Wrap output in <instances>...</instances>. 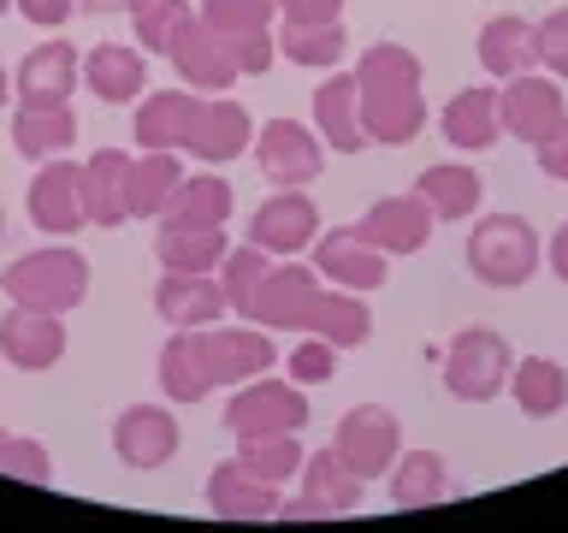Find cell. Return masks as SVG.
Returning <instances> with one entry per match:
<instances>
[{"label": "cell", "instance_id": "cell-1", "mask_svg": "<svg viewBox=\"0 0 568 533\" xmlns=\"http://www.w3.org/2000/svg\"><path fill=\"white\" fill-rule=\"evenodd\" d=\"M355 89H362V124L367 142L403 149L426 124V95H420V60L403 42H373L355 66Z\"/></svg>", "mask_w": 568, "mask_h": 533}, {"label": "cell", "instance_id": "cell-2", "mask_svg": "<svg viewBox=\"0 0 568 533\" xmlns=\"http://www.w3.org/2000/svg\"><path fill=\"white\" fill-rule=\"evenodd\" d=\"M462 255H468V273L479 284L515 291V284H527L532 273H539L545 243H539V231H532L521 213H486V220L474 225V238H468Z\"/></svg>", "mask_w": 568, "mask_h": 533}, {"label": "cell", "instance_id": "cell-3", "mask_svg": "<svg viewBox=\"0 0 568 533\" xmlns=\"http://www.w3.org/2000/svg\"><path fill=\"white\" fill-rule=\"evenodd\" d=\"M12 302H30V309H48V314H65L78 309L83 291H89V261L78 249H30V255H18L7 273H0Z\"/></svg>", "mask_w": 568, "mask_h": 533}, {"label": "cell", "instance_id": "cell-4", "mask_svg": "<svg viewBox=\"0 0 568 533\" xmlns=\"http://www.w3.org/2000/svg\"><path fill=\"white\" fill-rule=\"evenodd\" d=\"M509 368H515V355L491 326H462L450 338V350H444V385H450V398H462V403L497 398V391L509 385Z\"/></svg>", "mask_w": 568, "mask_h": 533}, {"label": "cell", "instance_id": "cell-5", "mask_svg": "<svg viewBox=\"0 0 568 533\" xmlns=\"http://www.w3.org/2000/svg\"><path fill=\"white\" fill-rule=\"evenodd\" d=\"M308 421V398L296 380H243L237 398L225 403V433L231 439H255V433H302Z\"/></svg>", "mask_w": 568, "mask_h": 533}, {"label": "cell", "instance_id": "cell-6", "mask_svg": "<svg viewBox=\"0 0 568 533\" xmlns=\"http://www.w3.org/2000/svg\"><path fill=\"white\" fill-rule=\"evenodd\" d=\"M314 273L326 284H344V291H379L390 279V255L379 243L362 238V225H332L314 238Z\"/></svg>", "mask_w": 568, "mask_h": 533}, {"label": "cell", "instance_id": "cell-7", "mask_svg": "<svg viewBox=\"0 0 568 533\" xmlns=\"http://www.w3.org/2000/svg\"><path fill=\"white\" fill-rule=\"evenodd\" d=\"M332 451L344 456L362 480H379V474H390V462L403 456V426H397V415H390V409L362 403V409H349V415L337 421Z\"/></svg>", "mask_w": 568, "mask_h": 533}, {"label": "cell", "instance_id": "cell-8", "mask_svg": "<svg viewBox=\"0 0 568 533\" xmlns=\"http://www.w3.org/2000/svg\"><path fill=\"white\" fill-rule=\"evenodd\" d=\"M255 160H261V172L273 178V190H302V184H314V178L326 172L320 137L308 131V124H296V119L261 124L255 131Z\"/></svg>", "mask_w": 568, "mask_h": 533}, {"label": "cell", "instance_id": "cell-9", "mask_svg": "<svg viewBox=\"0 0 568 533\" xmlns=\"http://www.w3.org/2000/svg\"><path fill=\"white\" fill-rule=\"evenodd\" d=\"M314 296H320V273H314V266L278 261V266H266L261 291H255V302H248L243 314L255 320V326H266V332H308Z\"/></svg>", "mask_w": 568, "mask_h": 533}, {"label": "cell", "instance_id": "cell-10", "mask_svg": "<svg viewBox=\"0 0 568 533\" xmlns=\"http://www.w3.org/2000/svg\"><path fill=\"white\" fill-rule=\"evenodd\" d=\"M320 238V208L302 190H273L248 213V243H261L266 255H302Z\"/></svg>", "mask_w": 568, "mask_h": 533}, {"label": "cell", "instance_id": "cell-11", "mask_svg": "<svg viewBox=\"0 0 568 533\" xmlns=\"http://www.w3.org/2000/svg\"><path fill=\"white\" fill-rule=\"evenodd\" d=\"M497 107H504V131L521 137V142H545V137L568 119L557 78H539V71L504 78V89H497Z\"/></svg>", "mask_w": 568, "mask_h": 533}, {"label": "cell", "instance_id": "cell-12", "mask_svg": "<svg viewBox=\"0 0 568 533\" xmlns=\"http://www.w3.org/2000/svg\"><path fill=\"white\" fill-rule=\"evenodd\" d=\"M202 355H207L213 385L261 380V373H273V362H278L266 326H202Z\"/></svg>", "mask_w": 568, "mask_h": 533}, {"label": "cell", "instance_id": "cell-13", "mask_svg": "<svg viewBox=\"0 0 568 533\" xmlns=\"http://www.w3.org/2000/svg\"><path fill=\"white\" fill-rule=\"evenodd\" d=\"M166 60L178 66V78H184L190 89H225L231 78H237V60H231V36H220L202 12L184 18V30L172 36Z\"/></svg>", "mask_w": 568, "mask_h": 533}, {"label": "cell", "instance_id": "cell-14", "mask_svg": "<svg viewBox=\"0 0 568 533\" xmlns=\"http://www.w3.org/2000/svg\"><path fill=\"white\" fill-rule=\"evenodd\" d=\"M0 355H7L12 368L24 373H42L65 355V326L60 314L48 309H30V302H12L7 314H0Z\"/></svg>", "mask_w": 568, "mask_h": 533}, {"label": "cell", "instance_id": "cell-15", "mask_svg": "<svg viewBox=\"0 0 568 533\" xmlns=\"http://www.w3.org/2000/svg\"><path fill=\"white\" fill-rule=\"evenodd\" d=\"M113 451L124 469H166L172 451H178V421H172V409H160V403H136V409H124V415L113 421Z\"/></svg>", "mask_w": 568, "mask_h": 533}, {"label": "cell", "instance_id": "cell-16", "mask_svg": "<svg viewBox=\"0 0 568 533\" xmlns=\"http://www.w3.org/2000/svg\"><path fill=\"white\" fill-rule=\"evenodd\" d=\"M207 504L225 522H266V515H278L284 497H278V480H261L243 456H231L207 474Z\"/></svg>", "mask_w": 568, "mask_h": 533}, {"label": "cell", "instance_id": "cell-17", "mask_svg": "<svg viewBox=\"0 0 568 533\" xmlns=\"http://www.w3.org/2000/svg\"><path fill=\"white\" fill-rule=\"evenodd\" d=\"M433 220L438 213L426 208V195H379L367 213H362V238L379 243L385 255H415V249H426V238H433Z\"/></svg>", "mask_w": 568, "mask_h": 533}, {"label": "cell", "instance_id": "cell-18", "mask_svg": "<svg viewBox=\"0 0 568 533\" xmlns=\"http://www.w3.org/2000/svg\"><path fill=\"white\" fill-rule=\"evenodd\" d=\"M30 225L48 231V238H71L78 225H89L71 160H42V172L30 178Z\"/></svg>", "mask_w": 568, "mask_h": 533}, {"label": "cell", "instance_id": "cell-19", "mask_svg": "<svg viewBox=\"0 0 568 533\" xmlns=\"http://www.w3.org/2000/svg\"><path fill=\"white\" fill-rule=\"evenodd\" d=\"M314 131L320 142H332L337 154L367 149V124H362V89H355V71H332L314 89Z\"/></svg>", "mask_w": 568, "mask_h": 533}, {"label": "cell", "instance_id": "cell-20", "mask_svg": "<svg viewBox=\"0 0 568 533\" xmlns=\"http://www.w3.org/2000/svg\"><path fill=\"white\" fill-rule=\"evenodd\" d=\"M438 131L450 149L462 154H479V149H491L497 137H504V107H497V89H456L450 107L438 113Z\"/></svg>", "mask_w": 568, "mask_h": 533}, {"label": "cell", "instance_id": "cell-21", "mask_svg": "<svg viewBox=\"0 0 568 533\" xmlns=\"http://www.w3.org/2000/svg\"><path fill=\"white\" fill-rule=\"evenodd\" d=\"M154 309L166 314L172 326L202 332V326H213V320L225 314V291H220L213 273H172L166 266V279L154 284Z\"/></svg>", "mask_w": 568, "mask_h": 533}, {"label": "cell", "instance_id": "cell-22", "mask_svg": "<svg viewBox=\"0 0 568 533\" xmlns=\"http://www.w3.org/2000/svg\"><path fill=\"white\" fill-rule=\"evenodd\" d=\"M248 142H255V119H248V107H237V101H202V113H195L184 149L195 160H237Z\"/></svg>", "mask_w": 568, "mask_h": 533}, {"label": "cell", "instance_id": "cell-23", "mask_svg": "<svg viewBox=\"0 0 568 533\" xmlns=\"http://www.w3.org/2000/svg\"><path fill=\"white\" fill-rule=\"evenodd\" d=\"M124 167H131V154H119V149H95V160L78 167L89 225H124L131 220V208H124Z\"/></svg>", "mask_w": 568, "mask_h": 533}, {"label": "cell", "instance_id": "cell-24", "mask_svg": "<svg viewBox=\"0 0 568 533\" xmlns=\"http://www.w3.org/2000/svg\"><path fill=\"white\" fill-rule=\"evenodd\" d=\"M78 83H83V60L71 42H42L18 66V95L24 101H65Z\"/></svg>", "mask_w": 568, "mask_h": 533}, {"label": "cell", "instance_id": "cell-25", "mask_svg": "<svg viewBox=\"0 0 568 533\" xmlns=\"http://www.w3.org/2000/svg\"><path fill=\"white\" fill-rule=\"evenodd\" d=\"M71 137H78V119L65 101H24L12 113V149L24 160H53L60 149H71Z\"/></svg>", "mask_w": 568, "mask_h": 533}, {"label": "cell", "instance_id": "cell-26", "mask_svg": "<svg viewBox=\"0 0 568 533\" xmlns=\"http://www.w3.org/2000/svg\"><path fill=\"white\" fill-rule=\"evenodd\" d=\"M202 113V101L190 95V89H154V95H142V113H136V142L142 149H184L190 142V124Z\"/></svg>", "mask_w": 568, "mask_h": 533}, {"label": "cell", "instance_id": "cell-27", "mask_svg": "<svg viewBox=\"0 0 568 533\" xmlns=\"http://www.w3.org/2000/svg\"><path fill=\"white\" fill-rule=\"evenodd\" d=\"M225 225H172L160 220V238H154V255L160 266H172V273H220L225 261Z\"/></svg>", "mask_w": 568, "mask_h": 533}, {"label": "cell", "instance_id": "cell-28", "mask_svg": "<svg viewBox=\"0 0 568 533\" xmlns=\"http://www.w3.org/2000/svg\"><path fill=\"white\" fill-rule=\"evenodd\" d=\"M83 83L95 89V101H136V95H142V83H149L142 48L95 42V48L83 53Z\"/></svg>", "mask_w": 568, "mask_h": 533}, {"label": "cell", "instance_id": "cell-29", "mask_svg": "<svg viewBox=\"0 0 568 533\" xmlns=\"http://www.w3.org/2000/svg\"><path fill=\"white\" fill-rule=\"evenodd\" d=\"M160 391L172 403H202L213 391V373H207V355H202V332L178 326L160 350Z\"/></svg>", "mask_w": 568, "mask_h": 533}, {"label": "cell", "instance_id": "cell-30", "mask_svg": "<svg viewBox=\"0 0 568 533\" xmlns=\"http://www.w3.org/2000/svg\"><path fill=\"white\" fill-rule=\"evenodd\" d=\"M308 332H320V338H326V344H337V350L367 344L373 314H367L362 291H344V284H320V296H314V309H308Z\"/></svg>", "mask_w": 568, "mask_h": 533}, {"label": "cell", "instance_id": "cell-31", "mask_svg": "<svg viewBox=\"0 0 568 533\" xmlns=\"http://www.w3.org/2000/svg\"><path fill=\"white\" fill-rule=\"evenodd\" d=\"M362 486H367V480L355 474L332 444H326V451H314V456H302V497H314L326 515H349L355 504H362Z\"/></svg>", "mask_w": 568, "mask_h": 533}, {"label": "cell", "instance_id": "cell-32", "mask_svg": "<svg viewBox=\"0 0 568 533\" xmlns=\"http://www.w3.org/2000/svg\"><path fill=\"white\" fill-rule=\"evenodd\" d=\"M231 208H237V195H231V184L220 172H195V178H178L172 202L160 208V220L172 225H225Z\"/></svg>", "mask_w": 568, "mask_h": 533}, {"label": "cell", "instance_id": "cell-33", "mask_svg": "<svg viewBox=\"0 0 568 533\" xmlns=\"http://www.w3.org/2000/svg\"><path fill=\"white\" fill-rule=\"evenodd\" d=\"M415 190L426 195V208H433L438 220H468V213L486 202L479 172L462 167V160H438V167H426V172L415 178Z\"/></svg>", "mask_w": 568, "mask_h": 533}, {"label": "cell", "instance_id": "cell-34", "mask_svg": "<svg viewBox=\"0 0 568 533\" xmlns=\"http://www.w3.org/2000/svg\"><path fill=\"white\" fill-rule=\"evenodd\" d=\"M178 178H184V167L172 160V149H142V160L124 167V208H131L136 220H154V213L172 202Z\"/></svg>", "mask_w": 568, "mask_h": 533}, {"label": "cell", "instance_id": "cell-35", "mask_svg": "<svg viewBox=\"0 0 568 533\" xmlns=\"http://www.w3.org/2000/svg\"><path fill=\"white\" fill-rule=\"evenodd\" d=\"M479 66L491 71V78H521V71L539 66V48H532V24L527 18H491L486 30H479Z\"/></svg>", "mask_w": 568, "mask_h": 533}, {"label": "cell", "instance_id": "cell-36", "mask_svg": "<svg viewBox=\"0 0 568 533\" xmlns=\"http://www.w3.org/2000/svg\"><path fill=\"white\" fill-rule=\"evenodd\" d=\"M509 398L521 403V415L545 421L568 403V373L550 362V355H527V362L509 368Z\"/></svg>", "mask_w": 568, "mask_h": 533}, {"label": "cell", "instance_id": "cell-37", "mask_svg": "<svg viewBox=\"0 0 568 533\" xmlns=\"http://www.w3.org/2000/svg\"><path fill=\"white\" fill-rule=\"evenodd\" d=\"M390 497L403 510H420V504H444L450 497V469H444L438 451H403L390 462Z\"/></svg>", "mask_w": 568, "mask_h": 533}, {"label": "cell", "instance_id": "cell-38", "mask_svg": "<svg viewBox=\"0 0 568 533\" xmlns=\"http://www.w3.org/2000/svg\"><path fill=\"white\" fill-rule=\"evenodd\" d=\"M278 48H284V60H296V66H337V60H344V48H349V30L337 24V18H314V24L284 18Z\"/></svg>", "mask_w": 568, "mask_h": 533}, {"label": "cell", "instance_id": "cell-39", "mask_svg": "<svg viewBox=\"0 0 568 533\" xmlns=\"http://www.w3.org/2000/svg\"><path fill=\"white\" fill-rule=\"evenodd\" d=\"M266 266H273V255H266L261 243H243V249H225V261H220V291H225V309H248L261 291V279H266Z\"/></svg>", "mask_w": 568, "mask_h": 533}, {"label": "cell", "instance_id": "cell-40", "mask_svg": "<svg viewBox=\"0 0 568 533\" xmlns=\"http://www.w3.org/2000/svg\"><path fill=\"white\" fill-rule=\"evenodd\" d=\"M243 444V462L248 469H255L261 480H296L302 474V444H296V433H255V439H237Z\"/></svg>", "mask_w": 568, "mask_h": 533}, {"label": "cell", "instance_id": "cell-41", "mask_svg": "<svg viewBox=\"0 0 568 533\" xmlns=\"http://www.w3.org/2000/svg\"><path fill=\"white\" fill-rule=\"evenodd\" d=\"M184 18H190V0H131V30L142 53H166L172 36L184 30Z\"/></svg>", "mask_w": 568, "mask_h": 533}, {"label": "cell", "instance_id": "cell-42", "mask_svg": "<svg viewBox=\"0 0 568 533\" xmlns=\"http://www.w3.org/2000/svg\"><path fill=\"white\" fill-rule=\"evenodd\" d=\"M278 0H202V18L220 36H248V30H273Z\"/></svg>", "mask_w": 568, "mask_h": 533}, {"label": "cell", "instance_id": "cell-43", "mask_svg": "<svg viewBox=\"0 0 568 533\" xmlns=\"http://www.w3.org/2000/svg\"><path fill=\"white\" fill-rule=\"evenodd\" d=\"M284 373H291L296 385H326L337 373V344H326L320 332H308L291 355H284Z\"/></svg>", "mask_w": 568, "mask_h": 533}, {"label": "cell", "instance_id": "cell-44", "mask_svg": "<svg viewBox=\"0 0 568 533\" xmlns=\"http://www.w3.org/2000/svg\"><path fill=\"white\" fill-rule=\"evenodd\" d=\"M0 474L30 480V486H48V480H53L48 444H36V439H7V451H0Z\"/></svg>", "mask_w": 568, "mask_h": 533}, {"label": "cell", "instance_id": "cell-45", "mask_svg": "<svg viewBox=\"0 0 568 533\" xmlns=\"http://www.w3.org/2000/svg\"><path fill=\"white\" fill-rule=\"evenodd\" d=\"M532 48H539V66L550 78H568V7L532 24Z\"/></svg>", "mask_w": 568, "mask_h": 533}, {"label": "cell", "instance_id": "cell-46", "mask_svg": "<svg viewBox=\"0 0 568 533\" xmlns=\"http://www.w3.org/2000/svg\"><path fill=\"white\" fill-rule=\"evenodd\" d=\"M231 60H237V71H248V78H261V71H273V60H278V36L273 30L231 36Z\"/></svg>", "mask_w": 568, "mask_h": 533}, {"label": "cell", "instance_id": "cell-47", "mask_svg": "<svg viewBox=\"0 0 568 533\" xmlns=\"http://www.w3.org/2000/svg\"><path fill=\"white\" fill-rule=\"evenodd\" d=\"M532 154H539V172L545 178H562V184H568V119L545 142H532Z\"/></svg>", "mask_w": 568, "mask_h": 533}, {"label": "cell", "instance_id": "cell-48", "mask_svg": "<svg viewBox=\"0 0 568 533\" xmlns=\"http://www.w3.org/2000/svg\"><path fill=\"white\" fill-rule=\"evenodd\" d=\"M278 12L296 18V24H314V18H337L344 0H278Z\"/></svg>", "mask_w": 568, "mask_h": 533}, {"label": "cell", "instance_id": "cell-49", "mask_svg": "<svg viewBox=\"0 0 568 533\" xmlns=\"http://www.w3.org/2000/svg\"><path fill=\"white\" fill-rule=\"evenodd\" d=\"M18 12L30 18V24H65V12H71V0H12Z\"/></svg>", "mask_w": 568, "mask_h": 533}, {"label": "cell", "instance_id": "cell-50", "mask_svg": "<svg viewBox=\"0 0 568 533\" xmlns=\"http://www.w3.org/2000/svg\"><path fill=\"white\" fill-rule=\"evenodd\" d=\"M545 261H550V273H557L568 284V225L550 231V243H545Z\"/></svg>", "mask_w": 568, "mask_h": 533}, {"label": "cell", "instance_id": "cell-51", "mask_svg": "<svg viewBox=\"0 0 568 533\" xmlns=\"http://www.w3.org/2000/svg\"><path fill=\"white\" fill-rule=\"evenodd\" d=\"M89 12H131V0H83Z\"/></svg>", "mask_w": 568, "mask_h": 533}, {"label": "cell", "instance_id": "cell-52", "mask_svg": "<svg viewBox=\"0 0 568 533\" xmlns=\"http://www.w3.org/2000/svg\"><path fill=\"white\" fill-rule=\"evenodd\" d=\"M7 89H12V83H7V71H0V107H7Z\"/></svg>", "mask_w": 568, "mask_h": 533}, {"label": "cell", "instance_id": "cell-53", "mask_svg": "<svg viewBox=\"0 0 568 533\" xmlns=\"http://www.w3.org/2000/svg\"><path fill=\"white\" fill-rule=\"evenodd\" d=\"M7 439H12V433H7V426H0V451H7Z\"/></svg>", "mask_w": 568, "mask_h": 533}, {"label": "cell", "instance_id": "cell-54", "mask_svg": "<svg viewBox=\"0 0 568 533\" xmlns=\"http://www.w3.org/2000/svg\"><path fill=\"white\" fill-rule=\"evenodd\" d=\"M7 7H12V0H0V18H7Z\"/></svg>", "mask_w": 568, "mask_h": 533}, {"label": "cell", "instance_id": "cell-55", "mask_svg": "<svg viewBox=\"0 0 568 533\" xmlns=\"http://www.w3.org/2000/svg\"><path fill=\"white\" fill-rule=\"evenodd\" d=\"M0 231H7V208H0Z\"/></svg>", "mask_w": 568, "mask_h": 533}]
</instances>
